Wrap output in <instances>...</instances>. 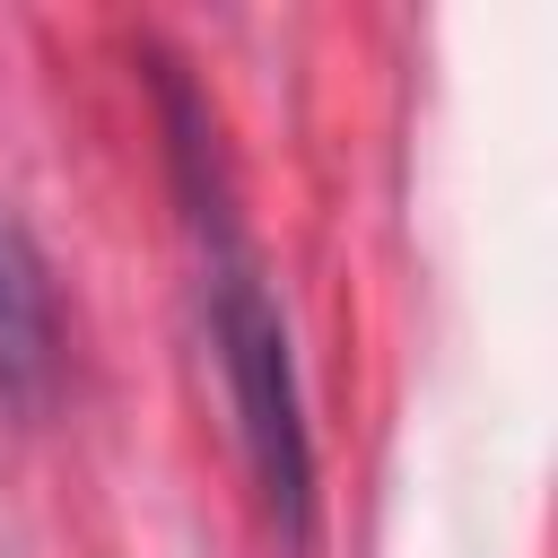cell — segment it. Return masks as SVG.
Listing matches in <instances>:
<instances>
[{"instance_id": "cell-1", "label": "cell", "mask_w": 558, "mask_h": 558, "mask_svg": "<svg viewBox=\"0 0 558 558\" xmlns=\"http://www.w3.org/2000/svg\"><path fill=\"white\" fill-rule=\"evenodd\" d=\"M209 340H218V366H227V401H235L253 488H262L279 541L305 549V532H314V436H305L296 349H288V323L270 305V288L253 279V262L235 244L209 253Z\"/></svg>"}, {"instance_id": "cell-2", "label": "cell", "mask_w": 558, "mask_h": 558, "mask_svg": "<svg viewBox=\"0 0 558 558\" xmlns=\"http://www.w3.org/2000/svg\"><path fill=\"white\" fill-rule=\"evenodd\" d=\"M61 384V305L35 235L0 218V410H44Z\"/></svg>"}]
</instances>
